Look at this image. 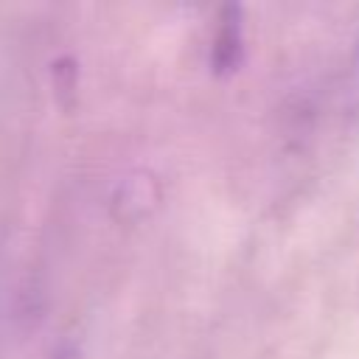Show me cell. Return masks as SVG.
Instances as JSON below:
<instances>
[{"label":"cell","instance_id":"cell-1","mask_svg":"<svg viewBox=\"0 0 359 359\" xmlns=\"http://www.w3.org/2000/svg\"><path fill=\"white\" fill-rule=\"evenodd\" d=\"M163 202V188H160V180L146 171V168H137V171H129L126 177L118 180L112 196H109V210H112V219L121 222V224H137L143 219H149Z\"/></svg>","mask_w":359,"mask_h":359},{"label":"cell","instance_id":"cell-2","mask_svg":"<svg viewBox=\"0 0 359 359\" xmlns=\"http://www.w3.org/2000/svg\"><path fill=\"white\" fill-rule=\"evenodd\" d=\"M244 11L241 6H222L219 22L210 39V70L219 79L236 76L244 65Z\"/></svg>","mask_w":359,"mask_h":359},{"label":"cell","instance_id":"cell-3","mask_svg":"<svg viewBox=\"0 0 359 359\" xmlns=\"http://www.w3.org/2000/svg\"><path fill=\"white\" fill-rule=\"evenodd\" d=\"M53 87L56 93H73L76 90V67L70 59H59L53 62Z\"/></svg>","mask_w":359,"mask_h":359},{"label":"cell","instance_id":"cell-4","mask_svg":"<svg viewBox=\"0 0 359 359\" xmlns=\"http://www.w3.org/2000/svg\"><path fill=\"white\" fill-rule=\"evenodd\" d=\"M53 359H79L76 356V351H73V345H62L56 353H53Z\"/></svg>","mask_w":359,"mask_h":359}]
</instances>
